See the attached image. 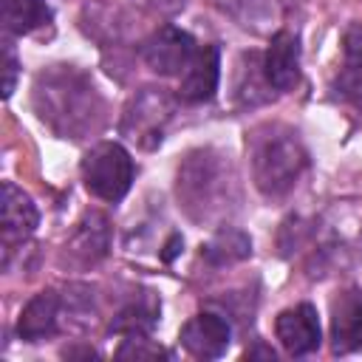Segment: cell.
<instances>
[{"mask_svg":"<svg viewBox=\"0 0 362 362\" xmlns=\"http://www.w3.org/2000/svg\"><path fill=\"white\" fill-rule=\"evenodd\" d=\"M34 110L59 139H85L105 122L96 85L71 65H54L34 79Z\"/></svg>","mask_w":362,"mask_h":362,"instance_id":"1","label":"cell"},{"mask_svg":"<svg viewBox=\"0 0 362 362\" xmlns=\"http://www.w3.org/2000/svg\"><path fill=\"white\" fill-rule=\"evenodd\" d=\"M175 198L195 223H221L238 206V181L232 164L209 147L192 150L178 164Z\"/></svg>","mask_w":362,"mask_h":362,"instance_id":"2","label":"cell"},{"mask_svg":"<svg viewBox=\"0 0 362 362\" xmlns=\"http://www.w3.org/2000/svg\"><path fill=\"white\" fill-rule=\"evenodd\" d=\"M252 181L266 198H283L303 175L308 156L297 133L286 124H263L249 136Z\"/></svg>","mask_w":362,"mask_h":362,"instance_id":"3","label":"cell"},{"mask_svg":"<svg viewBox=\"0 0 362 362\" xmlns=\"http://www.w3.org/2000/svg\"><path fill=\"white\" fill-rule=\"evenodd\" d=\"M82 181L90 195L102 201H122L133 181V158L116 141H102L90 147L82 158Z\"/></svg>","mask_w":362,"mask_h":362,"instance_id":"4","label":"cell"},{"mask_svg":"<svg viewBox=\"0 0 362 362\" xmlns=\"http://www.w3.org/2000/svg\"><path fill=\"white\" fill-rule=\"evenodd\" d=\"M175 116V99L164 88H141L122 116V133L141 147H156Z\"/></svg>","mask_w":362,"mask_h":362,"instance_id":"5","label":"cell"},{"mask_svg":"<svg viewBox=\"0 0 362 362\" xmlns=\"http://www.w3.org/2000/svg\"><path fill=\"white\" fill-rule=\"evenodd\" d=\"M198 45L192 40L189 31H181L175 25H164L156 34H150L141 45V57L147 62V68H153L156 74L173 76V74H184L187 65L192 62Z\"/></svg>","mask_w":362,"mask_h":362,"instance_id":"6","label":"cell"},{"mask_svg":"<svg viewBox=\"0 0 362 362\" xmlns=\"http://www.w3.org/2000/svg\"><path fill=\"white\" fill-rule=\"evenodd\" d=\"M274 334L291 356H308L311 351L320 348V339H322L317 308L311 303H300L280 311L274 320Z\"/></svg>","mask_w":362,"mask_h":362,"instance_id":"7","label":"cell"},{"mask_svg":"<svg viewBox=\"0 0 362 362\" xmlns=\"http://www.w3.org/2000/svg\"><path fill=\"white\" fill-rule=\"evenodd\" d=\"M181 345L198 356V359H218L221 354H226L229 339H232V325L226 317L212 314V311H201L192 320L184 322L181 334H178Z\"/></svg>","mask_w":362,"mask_h":362,"instance_id":"8","label":"cell"},{"mask_svg":"<svg viewBox=\"0 0 362 362\" xmlns=\"http://www.w3.org/2000/svg\"><path fill=\"white\" fill-rule=\"evenodd\" d=\"M331 348L334 354H354L362 348V288L351 286L331 303Z\"/></svg>","mask_w":362,"mask_h":362,"instance_id":"9","label":"cell"},{"mask_svg":"<svg viewBox=\"0 0 362 362\" xmlns=\"http://www.w3.org/2000/svg\"><path fill=\"white\" fill-rule=\"evenodd\" d=\"M263 76L269 88L286 93L300 79V42L291 31H277L263 54Z\"/></svg>","mask_w":362,"mask_h":362,"instance_id":"10","label":"cell"},{"mask_svg":"<svg viewBox=\"0 0 362 362\" xmlns=\"http://www.w3.org/2000/svg\"><path fill=\"white\" fill-rule=\"evenodd\" d=\"M40 223V212L31 201L28 192H23L17 184L11 181H3V246H6V255L28 240L34 235Z\"/></svg>","mask_w":362,"mask_h":362,"instance_id":"11","label":"cell"},{"mask_svg":"<svg viewBox=\"0 0 362 362\" xmlns=\"http://www.w3.org/2000/svg\"><path fill=\"white\" fill-rule=\"evenodd\" d=\"M218 79H221V51L215 45H201L192 62L187 65V71L181 74L178 96L189 105L209 102L218 90Z\"/></svg>","mask_w":362,"mask_h":362,"instance_id":"12","label":"cell"},{"mask_svg":"<svg viewBox=\"0 0 362 362\" xmlns=\"http://www.w3.org/2000/svg\"><path fill=\"white\" fill-rule=\"evenodd\" d=\"M107 246H110V223H107V218L102 212H88L76 223V229H74V235L68 240V255L82 266H93L96 260H102L107 255Z\"/></svg>","mask_w":362,"mask_h":362,"instance_id":"13","label":"cell"},{"mask_svg":"<svg viewBox=\"0 0 362 362\" xmlns=\"http://www.w3.org/2000/svg\"><path fill=\"white\" fill-rule=\"evenodd\" d=\"M57 320H59V294L51 291V288L40 291L20 311L17 334L25 342H40V339H45L57 331Z\"/></svg>","mask_w":362,"mask_h":362,"instance_id":"14","label":"cell"},{"mask_svg":"<svg viewBox=\"0 0 362 362\" xmlns=\"http://www.w3.org/2000/svg\"><path fill=\"white\" fill-rule=\"evenodd\" d=\"M249 255H252L249 235L235 226H226V223L201 246V257L212 266H232V263L246 260Z\"/></svg>","mask_w":362,"mask_h":362,"instance_id":"15","label":"cell"},{"mask_svg":"<svg viewBox=\"0 0 362 362\" xmlns=\"http://www.w3.org/2000/svg\"><path fill=\"white\" fill-rule=\"evenodd\" d=\"M158 311H161L158 300H156L150 291H144L141 297L130 300V303L116 314L110 331L127 334V337H147V331H150V328L156 325V320H158Z\"/></svg>","mask_w":362,"mask_h":362,"instance_id":"16","label":"cell"},{"mask_svg":"<svg viewBox=\"0 0 362 362\" xmlns=\"http://www.w3.org/2000/svg\"><path fill=\"white\" fill-rule=\"evenodd\" d=\"M0 6L3 28L8 34H31L51 20V8L45 6V0H0Z\"/></svg>","mask_w":362,"mask_h":362,"instance_id":"17","label":"cell"},{"mask_svg":"<svg viewBox=\"0 0 362 362\" xmlns=\"http://www.w3.org/2000/svg\"><path fill=\"white\" fill-rule=\"evenodd\" d=\"M345 65L351 74H362V25H351L345 31Z\"/></svg>","mask_w":362,"mask_h":362,"instance_id":"18","label":"cell"},{"mask_svg":"<svg viewBox=\"0 0 362 362\" xmlns=\"http://www.w3.org/2000/svg\"><path fill=\"white\" fill-rule=\"evenodd\" d=\"M119 356H164V351L158 345H147V337H127L119 348Z\"/></svg>","mask_w":362,"mask_h":362,"instance_id":"19","label":"cell"},{"mask_svg":"<svg viewBox=\"0 0 362 362\" xmlns=\"http://www.w3.org/2000/svg\"><path fill=\"white\" fill-rule=\"evenodd\" d=\"M342 90H345V96L362 110V74H351L348 79H342Z\"/></svg>","mask_w":362,"mask_h":362,"instance_id":"20","label":"cell"},{"mask_svg":"<svg viewBox=\"0 0 362 362\" xmlns=\"http://www.w3.org/2000/svg\"><path fill=\"white\" fill-rule=\"evenodd\" d=\"M14 76H17V57H14V51H11V45L6 42V96H11V90H14Z\"/></svg>","mask_w":362,"mask_h":362,"instance_id":"21","label":"cell"},{"mask_svg":"<svg viewBox=\"0 0 362 362\" xmlns=\"http://www.w3.org/2000/svg\"><path fill=\"white\" fill-rule=\"evenodd\" d=\"M144 6H150L153 11H161V14H173V11H178L187 0H141Z\"/></svg>","mask_w":362,"mask_h":362,"instance_id":"22","label":"cell"}]
</instances>
